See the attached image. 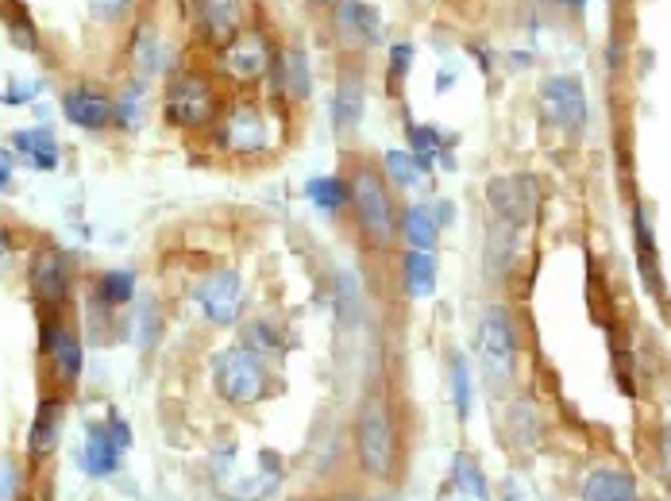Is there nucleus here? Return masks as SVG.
I'll list each match as a JSON object with an SVG mask.
<instances>
[{"label":"nucleus","mask_w":671,"mask_h":501,"mask_svg":"<svg viewBox=\"0 0 671 501\" xmlns=\"http://www.w3.org/2000/svg\"><path fill=\"white\" fill-rule=\"evenodd\" d=\"M351 189V212H355V224L363 239L375 247L378 255H390L394 243H398V209H394V193H390V182L378 166H355L348 178Z\"/></svg>","instance_id":"1"},{"label":"nucleus","mask_w":671,"mask_h":501,"mask_svg":"<svg viewBox=\"0 0 671 501\" xmlns=\"http://www.w3.org/2000/svg\"><path fill=\"white\" fill-rule=\"evenodd\" d=\"M355 459H359V471L375 482H390L398 475V436H394V421H390V405L378 390L359 401Z\"/></svg>","instance_id":"2"},{"label":"nucleus","mask_w":671,"mask_h":501,"mask_svg":"<svg viewBox=\"0 0 671 501\" xmlns=\"http://www.w3.org/2000/svg\"><path fill=\"white\" fill-rule=\"evenodd\" d=\"M216 390L228 405H255L270 394V374L267 363L259 359V351L243 347H228L213 359Z\"/></svg>","instance_id":"3"},{"label":"nucleus","mask_w":671,"mask_h":501,"mask_svg":"<svg viewBox=\"0 0 671 501\" xmlns=\"http://www.w3.org/2000/svg\"><path fill=\"white\" fill-rule=\"evenodd\" d=\"M479 355H483L486 386L494 394L510 390L513 374H517V332L502 305H490L479 320Z\"/></svg>","instance_id":"4"},{"label":"nucleus","mask_w":671,"mask_h":501,"mask_svg":"<svg viewBox=\"0 0 671 501\" xmlns=\"http://www.w3.org/2000/svg\"><path fill=\"white\" fill-rule=\"evenodd\" d=\"M162 112H166V124H170V128L201 132V128L213 124L216 112H220L216 85L205 78V74H178V78L166 85Z\"/></svg>","instance_id":"5"},{"label":"nucleus","mask_w":671,"mask_h":501,"mask_svg":"<svg viewBox=\"0 0 671 501\" xmlns=\"http://www.w3.org/2000/svg\"><path fill=\"white\" fill-rule=\"evenodd\" d=\"M274 58H278V51L270 47L263 31H243L220 51V74L232 78L236 85H255L274 70Z\"/></svg>","instance_id":"6"},{"label":"nucleus","mask_w":671,"mask_h":501,"mask_svg":"<svg viewBox=\"0 0 671 501\" xmlns=\"http://www.w3.org/2000/svg\"><path fill=\"white\" fill-rule=\"evenodd\" d=\"M247 0H193V31L201 35V43H209L216 51H224L236 35L247 27Z\"/></svg>","instance_id":"7"},{"label":"nucleus","mask_w":671,"mask_h":501,"mask_svg":"<svg viewBox=\"0 0 671 501\" xmlns=\"http://www.w3.org/2000/svg\"><path fill=\"white\" fill-rule=\"evenodd\" d=\"M220 143L232 151V155H263L270 147V132H267V120L263 112L251 105V101H236L220 116Z\"/></svg>","instance_id":"8"},{"label":"nucleus","mask_w":671,"mask_h":501,"mask_svg":"<svg viewBox=\"0 0 671 501\" xmlns=\"http://www.w3.org/2000/svg\"><path fill=\"white\" fill-rule=\"evenodd\" d=\"M540 108L544 116L564 128V132H579L587 124V93H583V81L571 78V74H556L540 85Z\"/></svg>","instance_id":"9"},{"label":"nucleus","mask_w":671,"mask_h":501,"mask_svg":"<svg viewBox=\"0 0 671 501\" xmlns=\"http://www.w3.org/2000/svg\"><path fill=\"white\" fill-rule=\"evenodd\" d=\"M193 297H197L205 320H213V324H236L243 313V282L236 270H213L209 278L197 282Z\"/></svg>","instance_id":"10"},{"label":"nucleus","mask_w":671,"mask_h":501,"mask_svg":"<svg viewBox=\"0 0 671 501\" xmlns=\"http://www.w3.org/2000/svg\"><path fill=\"white\" fill-rule=\"evenodd\" d=\"M486 201H490V209L498 212V220L517 232V228H525L537 216V182L521 178V174L498 178V182L486 185Z\"/></svg>","instance_id":"11"},{"label":"nucleus","mask_w":671,"mask_h":501,"mask_svg":"<svg viewBox=\"0 0 671 501\" xmlns=\"http://www.w3.org/2000/svg\"><path fill=\"white\" fill-rule=\"evenodd\" d=\"M332 31H336V43L348 47V51H371L378 43V12L367 4V0H336L332 4Z\"/></svg>","instance_id":"12"},{"label":"nucleus","mask_w":671,"mask_h":501,"mask_svg":"<svg viewBox=\"0 0 671 501\" xmlns=\"http://www.w3.org/2000/svg\"><path fill=\"white\" fill-rule=\"evenodd\" d=\"M31 293H35V301H43L51 309H58L66 301V293H70V263H66L62 251L43 247L35 255V263H31Z\"/></svg>","instance_id":"13"},{"label":"nucleus","mask_w":671,"mask_h":501,"mask_svg":"<svg viewBox=\"0 0 671 501\" xmlns=\"http://www.w3.org/2000/svg\"><path fill=\"white\" fill-rule=\"evenodd\" d=\"M43 355L51 359L54 374L66 386H74L81 378V340L70 324H58V320L43 324Z\"/></svg>","instance_id":"14"},{"label":"nucleus","mask_w":671,"mask_h":501,"mask_svg":"<svg viewBox=\"0 0 671 501\" xmlns=\"http://www.w3.org/2000/svg\"><path fill=\"white\" fill-rule=\"evenodd\" d=\"M62 417H66V401L58 394H47L35 409V421L27 428V451L31 459H51L62 444Z\"/></svg>","instance_id":"15"},{"label":"nucleus","mask_w":671,"mask_h":501,"mask_svg":"<svg viewBox=\"0 0 671 501\" xmlns=\"http://www.w3.org/2000/svg\"><path fill=\"white\" fill-rule=\"evenodd\" d=\"M62 112L81 132H105L108 124L116 120V105L108 101L105 93H93V89H70L62 97Z\"/></svg>","instance_id":"16"},{"label":"nucleus","mask_w":671,"mask_h":501,"mask_svg":"<svg viewBox=\"0 0 671 501\" xmlns=\"http://www.w3.org/2000/svg\"><path fill=\"white\" fill-rule=\"evenodd\" d=\"M363 105H367V89H363V81L348 74V78L336 81V89H332V128L340 139H351V135L359 132V124H363Z\"/></svg>","instance_id":"17"},{"label":"nucleus","mask_w":671,"mask_h":501,"mask_svg":"<svg viewBox=\"0 0 671 501\" xmlns=\"http://www.w3.org/2000/svg\"><path fill=\"white\" fill-rule=\"evenodd\" d=\"M270 78L278 81V93H282L286 101H309V93H313L309 54L301 51V47H282L278 58H274Z\"/></svg>","instance_id":"18"},{"label":"nucleus","mask_w":671,"mask_h":501,"mask_svg":"<svg viewBox=\"0 0 671 501\" xmlns=\"http://www.w3.org/2000/svg\"><path fill=\"white\" fill-rule=\"evenodd\" d=\"M583 501H637V482L621 467H598L583 482Z\"/></svg>","instance_id":"19"},{"label":"nucleus","mask_w":671,"mask_h":501,"mask_svg":"<svg viewBox=\"0 0 671 501\" xmlns=\"http://www.w3.org/2000/svg\"><path fill=\"white\" fill-rule=\"evenodd\" d=\"M81 463H85V475L89 478H108L120 463V448L112 444L108 428H89L85 436V448H81Z\"/></svg>","instance_id":"20"},{"label":"nucleus","mask_w":671,"mask_h":501,"mask_svg":"<svg viewBox=\"0 0 671 501\" xmlns=\"http://www.w3.org/2000/svg\"><path fill=\"white\" fill-rule=\"evenodd\" d=\"M402 274H405V293L425 301L436 293V255L432 251H405L402 255Z\"/></svg>","instance_id":"21"},{"label":"nucleus","mask_w":671,"mask_h":501,"mask_svg":"<svg viewBox=\"0 0 671 501\" xmlns=\"http://www.w3.org/2000/svg\"><path fill=\"white\" fill-rule=\"evenodd\" d=\"M402 236L413 243V251H432L436 236H440V220L429 205H409L402 212Z\"/></svg>","instance_id":"22"},{"label":"nucleus","mask_w":671,"mask_h":501,"mask_svg":"<svg viewBox=\"0 0 671 501\" xmlns=\"http://www.w3.org/2000/svg\"><path fill=\"white\" fill-rule=\"evenodd\" d=\"M12 147L24 151L39 170H58V143H54L51 128H27V132H16L12 135Z\"/></svg>","instance_id":"23"},{"label":"nucleus","mask_w":671,"mask_h":501,"mask_svg":"<svg viewBox=\"0 0 671 501\" xmlns=\"http://www.w3.org/2000/svg\"><path fill=\"white\" fill-rule=\"evenodd\" d=\"M305 197L321 212H328V216H340L351 205L348 178H313V182L305 185Z\"/></svg>","instance_id":"24"},{"label":"nucleus","mask_w":671,"mask_h":501,"mask_svg":"<svg viewBox=\"0 0 671 501\" xmlns=\"http://www.w3.org/2000/svg\"><path fill=\"white\" fill-rule=\"evenodd\" d=\"M440 132L432 128V124H409V155L417 159V166H421V174L425 170H432V159L440 155Z\"/></svg>","instance_id":"25"},{"label":"nucleus","mask_w":671,"mask_h":501,"mask_svg":"<svg viewBox=\"0 0 671 501\" xmlns=\"http://www.w3.org/2000/svg\"><path fill=\"white\" fill-rule=\"evenodd\" d=\"M97 293H101V301H105L108 309H120L124 301H132L135 274L132 270H108L105 278L97 282Z\"/></svg>","instance_id":"26"},{"label":"nucleus","mask_w":671,"mask_h":501,"mask_svg":"<svg viewBox=\"0 0 671 501\" xmlns=\"http://www.w3.org/2000/svg\"><path fill=\"white\" fill-rule=\"evenodd\" d=\"M382 170H386V182L398 185V189H409V185H417V178H421V166H417V159H413L409 151H386Z\"/></svg>","instance_id":"27"},{"label":"nucleus","mask_w":671,"mask_h":501,"mask_svg":"<svg viewBox=\"0 0 671 501\" xmlns=\"http://www.w3.org/2000/svg\"><path fill=\"white\" fill-rule=\"evenodd\" d=\"M452 478H456L459 490H467L471 498H479V501L490 498V490H486L483 471H479V463H475L471 455H456V463H452Z\"/></svg>","instance_id":"28"},{"label":"nucleus","mask_w":671,"mask_h":501,"mask_svg":"<svg viewBox=\"0 0 671 501\" xmlns=\"http://www.w3.org/2000/svg\"><path fill=\"white\" fill-rule=\"evenodd\" d=\"M452 397H456L459 421H467L471 417V370L463 355H452Z\"/></svg>","instance_id":"29"},{"label":"nucleus","mask_w":671,"mask_h":501,"mask_svg":"<svg viewBox=\"0 0 671 501\" xmlns=\"http://www.w3.org/2000/svg\"><path fill=\"white\" fill-rule=\"evenodd\" d=\"M135 62L139 70H155V31L151 27H139L135 35Z\"/></svg>","instance_id":"30"},{"label":"nucleus","mask_w":671,"mask_h":501,"mask_svg":"<svg viewBox=\"0 0 671 501\" xmlns=\"http://www.w3.org/2000/svg\"><path fill=\"white\" fill-rule=\"evenodd\" d=\"M16 490H20V475L12 463H0V501H16Z\"/></svg>","instance_id":"31"},{"label":"nucleus","mask_w":671,"mask_h":501,"mask_svg":"<svg viewBox=\"0 0 671 501\" xmlns=\"http://www.w3.org/2000/svg\"><path fill=\"white\" fill-rule=\"evenodd\" d=\"M409 62H413V43L390 47V70H394V78H402L405 70H409Z\"/></svg>","instance_id":"32"},{"label":"nucleus","mask_w":671,"mask_h":501,"mask_svg":"<svg viewBox=\"0 0 671 501\" xmlns=\"http://www.w3.org/2000/svg\"><path fill=\"white\" fill-rule=\"evenodd\" d=\"M108 436H112V444H116L120 451L132 444V428H128V421H120V413L108 417Z\"/></svg>","instance_id":"33"},{"label":"nucleus","mask_w":671,"mask_h":501,"mask_svg":"<svg viewBox=\"0 0 671 501\" xmlns=\"http://www.w3.org/2000/svg\"><path fill=\"white\" fill-rule=\"evenodd\" d=\"M12 255H16V243H12V232L0 228V274L12 266Z\"/></svg>","instance_id":"34"},{"label":"nucleus","mask_w":671,"mask_h":501,"mask_svg":"<svg viewBox=\"0 0 671 501\" xmlns=\"http://www.w3.org/2000/svg\"><path fill=\"white\" fill-rule=\"evenodd\" d=\"M12 185V155L8 151H0V193Z\"/></svg>","instance_id":"35"},{"label":"nucleus","mask_w":671,"mask_h":501,"mask_svg":"<svg viewBox=\"0 0 671 501\" xmlns=\"http://www.w3.org/2000/svg\"><path fill=\"white\" fill-rule=\"evenodd\" d=\"M664 463H668V471H671V428L664 432Z\"/></svg>","instance_id":"36"},{"label":"nucleus","mask_w":671,"mask_h":501,"mask_svg":"<svg viewBox=\"0 0 671 501\" xmlns=\"http://www.w3.org/2000/svg\"><path fill=\"white\" fill-rule=\"evenodd\" d=\"M309 4H313V8H332L336 0H309Z\"/></svg>","instance_id":"37"},{"label":"nucleus","mask_w":671,"mask_h":501,"mask_svg":"<svg viewBox=\"0 0 671 501\" xmlns=\"http://www.w3.org/2000/svg\"><path fill=\"white\" fill-rule=\"evenodd\" d=\"M328 501H363V498H355V494H336V498H328Z\"/></svg>","instance_id":"38"},{"label":"nucleus","mask_w":671,"mask_h":501,"mask_svg":"<svg viewBox=\"0 0 671 501\" xmlns=\"http://www.w3.org/2000/svg\"><path fill=\"white\" fill-rule=\"evenodd\" d=\"M128 4H132V0H112V8H128Z\"/></svg>","instance_id":"39"},{"label":"nucleus","mask_w":671,"mask_h":501,"mask_svg":"<svg viewBox=\"0 0 671 501\" xmlns=\"http://www.w3.org/2000/svg\"><path fill=\"white\" fill-rule=\"evenodd\" d=\"M556 4H571L575 8V4H587V0H556Z\"/></svg>","instance_id":"40"}]
</instances>
